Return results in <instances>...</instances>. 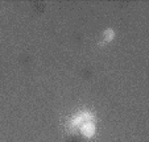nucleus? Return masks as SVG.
I'll return each instance as SVG.
<instances>
[{
	"label": "nucleus",
	"mask_w": 149,
	"mask_h": 142,
	"mask_svg": "<svg viewBox=\"0 0 149 142\" xmlns=\"http://www.w3.org/2000/svg\"><path fill=\"white\" fill-rule=\"evenodd\" d=\"M103 37H104V41H106V42H111L113 38H115V30H113V29H111V28L106 29V30H104V33H103Z\"/></svg>",
	"instance_id": "2"
},
{
	"label": "nucleus",
	"mask_w": 149,
	"mask_h": 142,
	"mask_svg": "<svg viewBox=\"0 0 149 142\" xmlns=\"http://www.w3.org/2000/svg\"><path fill=\"white\" fill-rule=\"evenodd\" d=\"M95 125H94V123H83L81 125V132L83 136L86 137H93L94 134H95Z\"/></svg>",
	"instance_id": "1"
}]
</instances>
